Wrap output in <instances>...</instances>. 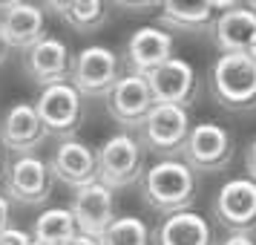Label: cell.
Returning a JSON list of instances; mask_svg holds the SVG:
<instances>
[{
	"label": "cell",
	"mask_w": 256,
	"mask_h": 245,
	"mask_svg": "<svg viewBox=\"0 0 256 245\" xmlns=\"http://www.w3.org/2000/svg\"><path fill=\"white\" fill-rule=\"evenodd\" d=\"M150 239L156 245H216L208 219L193 213V210L164 216V222L156 228Z\"/></svg>",
	"instance_id": "obj_19"
},
{
	"label": "cell",
	"mask_w": 256,
	"mask_h": 245,
	"mask_svg": "<svg viewBox=\"0 0 256 245\" xmlns=\"http://www.w3.org/2000/svg\"><path fill=\"white\" fill-rule=\"evenodd\" d=\"M38 118L46 130V136H55V139H70L78 133L84 118V98L81 93L66 84H55V87H44L40 95L35 101Z\"/></svg>",
	"instance_id": "obj_7"
},
{
	"label": "cell",
	"mask_w": 256,
	"mask_h": 245,
	"mask_svg": "<svg viewBox=\"0 0 256 245\" xmlns=\"http://www.w3.org/2000/svg\"><path fill=\"white\" fill-rule=\"evenodd\" d=\"M144 176V150H141L138 139L121 130L116 136L98 147L95 153V179L106 185L112 193L116 190H124V187H132L136 182H141Z\"/></svg>",
	"instance_id": "obj_3"
},
{
	"label": "cell",
	"mask_w": 256,
	"mask_h": 245,
	"mask_svg": "<svg viewBox=\"0 0 256 245\" xmlns=\"http://www.w3.org/2000/svg\"><path fill=\"white\" fill-rule=\"evenodd\" d=\"M147 84L156 104H173L187 110L196 95V70L182 58H170L147 75Z\"/></svg>",
	"instance_id": "obj_16"
},
{
	"label": "cell",
	"mask_w": 256,
	"mask_h": 245,
	"mask_svg": "<svg viewBox=\"0 0 256 245\" xmlns=\"http://www.w3.org/2000/svg\"><path fill=\"white\" fill-rule=\"evenodd\" d=\"M244 170H248V179L256 182V139L250 141L248 150H244Z\"/></svg>",
	"instance_id": "obj_26"
},
{
	"label": "cell",
	"mask_w": 256,
	"mask_h": 245,
	"mask_svg": "<svg viewBox=\"0 0 256 245\" xmlns=\"http://www.w3.org/2000/svg\"><path fill=\"white\" fill-rule=\"evenodd\" d=\"M256 35V12H250L248 6H236L213 21V41L219 47L222 55H244L250 41Z\"/></svg>",
	"instance_id": "obj_18"
},
{
	"label": "cell",
	"mask_w": 256,
	"mask_h": 245,
	"mask_svg": "<svg viewBox=\"0 0 256 245\" xmlns=\"http://www.w3.org/2000/svg\"><path fill=\"white\" fill-rule=\"evenodd\" d=\"M182 162L198 173H219L233 162V136L222 124H193Z\"/></svg>",
	"instance_id": "obj_8"
},
{
	"label": "cell",
	"mask_w": 256,
	"mask_h": 245,
	"mask_svg": "<svg viewBox=\"0 0 256 245\" xmlns=\"http://www.w3.org/2000/svg\"><path fill=\"white\" fill-rule=\"evenodd\" d=\"M6 58H9V47H6V41L0 38V64H3Z\"/></svg>",
	"instance_id": "obj_29"
},
{
	"label": "cell",
	"mask_w": 256,
	"mask_h": 245,
	"mask_svg": "<svg viewBox=\"0 0 256 245\" xmlns=\"http://www.w3.org/2000/svg\"><path fill=\"white\" fill-rule=\"evenodd\" d=\"M244 55L256 61V35H254V41H250V47H248V52H244Z\"/></svg>",
	"instance_id": "obj_30"
},
{
	"label": "cell",
	"mask_w": 256,
	"mask_h": 245,
	"mask_svg": "<svg viewBox=\"0 0 256 245\" xmlns=\"http://www.w3.org/2000/svg\"><path fill=\"white\" fill-rule=\"evenodd\" d=\"M210 95L230 113L256 107V61L248 55H219L210 70Z\"/></svg>",
	"instance_id": "obj_2"
},
{
	"label": "cell",
	"mask_w": 256,
	"mask_h": 245,
	"mask_svg": "<svg viewBox=\"0 0 256 245\" xmlns=\"http://www.w3.org/2000/svg\"><path fill=\"white\" fill-rule=\"evenodd\" d=\"M101 245H150V228L138 216H116L101 233Z\"/></svg>",
	"instance_id": "obj_23"
},
{
	"label": "cell",
	"mask_w": 256,
	"mask_h": 245,
	"mask_svg": "<svg viewBox=\"0 0 256 245\" xmlns=\"http://www.w3.org/2000/svg\"><path fill=\"white\" fill-rule=\"evenodd\" d=\"M46 164H49L52 179L64 182L72 190L95 182V153L84 141H75V139L60 141Z\"/></svg>",
	"instance_id": "obj_17"
},
{
	"label": "cell",
	"mask_w": 256,
	"mask_h": 245,
	"mask_svg": "<svg viewBox=\"0 0 256 245\" xmlns=\"http://www.w3.org/2000/svg\"><path fill=\"white\" fill-rule=\"evenodd\" d=\"M44 35H46V18L40 6L24 3V0L0 3V38L6 41L9 49L26 52Z\"/></svg>",
	"instance_id": "obj_12"
},
{
	"label": "cell",
	"mask_w": 256,
	"mask_h": 245,
	"mask_svg": "<svg viewBox=\"0 0 256 245\" xmlns=\"http://www.w3.org/2000/svg\"><path fill=\"white\" fill-rule=\"evenodd\" d=\"M3 173H6V164H3V144H0V179H3Z\"/></svg>",
	"instance_id": "obj_31"
},
{
	"label": "cell",
	"mask_w": 256,
	"mask_h": 245,
	"mask_svg": "<svg viewBox=\"0 0 256 245\" xmlns=\"http://www.w3.org/2000/svg\"><path fill=\"white\" fill-rule=\"evenodd\" d=\"M0 245H35V239H32V233L20 231V228H9L0 233Z\"/></svg>",
	"instance_id": "obj_24"
},
{
	"label": "cell",
	"mask_w": 256,
	"mask_h": 245,
	"mask_svg": "<svg viewBox=\"0 0 256 245\" xmlns=\"http://www.w3.org/2000/svg\"><path fill=\"white\" fill-rule=\"evenodd\" d=\"M52 173L40 156H14L3 173V196L24 208H38L49 202Z\"/></svg>",
	"instance_id": "obj_6"
},
{
	"label": "cell",
	"mask_w": 256,
	"mask_h": 245,
	"mask_svg": "<svg viewBox=\"0 0 256 245\" xmlns=\"http://www.w3.org/2000/svg\"><path fill=\"white\" fill-rule=\"evenodd\" d=\"M219 245H256V239L250 233H230L228 239H222Z\"/></svg>",
	"instance_id": "obj_27"
},
{
	"label": "cell",
	"mask_w": 256,
	"mask_h": 245,
	"mask_svg": "<svg viewBox=\"0 0 256 245\" xmlns=\"http://www.w3.org/2000/svg\"><path fill=\"white\" fill-rule=\"evenodd\" d=\"M190 136V116L184 107L156 104L138 127L141 150H150L162 159H176V153L184 150Z\"/></svg>",
	"instance_id": "obj_4"
},
{
	"label": "cell",
	"mask_w": 256,
	"mask_h": 245,
	"mask_svg": "<svg viewBox=\"0 0 256 245\" xmlns=\"http://www.w3.org/2000/svg\"><path fill=\"white\" fill-rule=\"evenodd\" d=\"M213 216L224 231L254 233L256 231V182L254 179H230L219 187L213 199Z\"/></svg>",
	"instance_id": "obj_9"
},
{
	"label": "cell",
	"mask_w": 256,
	"mask_h": 245,
	"mask_svg": "<svg viewBox=\"0 0 256 245\" xmlns=\"http://www.w3.org/2000/svg\"><path fill=\"white\" fill-rule=\"evenodd\" d=\"M9 222H12V202H9V199H6L3 193H0V233L12 228Z\"/></svg>",
	"instance_id": "obj_25"
},
{
	"label": "cell",
	"mask_w": 256,
	"mask_h": 245,
	"mask_svg": "<svg viewBox=\"0 0 256 245\" xmlns=\"http://www.w3.org/2000/svg\"><path fill=\"white\" fill-rule=\"evenodd\" d=\"M121 81V61L106 47H84L72 58L70 84L81 93V98H104Z\"/></svg>",
	"instance_id": "obj_5"
},
{
	"label": "cell",
	"mask_w": 256,
	"mask_h": 245,
	"mask_svg": "<svg viewBox=\"0 0 256 245\" xmlns=\"http://www.w3.org/2000/svg\"><path fill=\"white\" fill-rule=\"evenodd\" d=\"M141 196L164 216L182 213L196 199V176L182 159H158L141 176Z\"/></svg>",
	"instance_id": "obj_1"
},
{
	"label": "cell",
	"mask_w": 256,
	"mask_h": 245,
	"mask_svg": "<svg viewBox=\"0 0 256 245\" xmlns=\"http://www.w3.org/2000/svg\"><path fill=\"white\" fill-rule=\"evenodd\" d=\"M170 58H173V35L158 26L136 29L127 41V49H124L130 75H141V78H147L152 70H158Z\"/></svg>",
	"instance_id": "obj_15"
},
{
	"label": "cell",
	"mask_w": 256,
	"mask_h": 245,
	"mask_svg": "<svg viewBox=\"0 0 256 245\" xmlns=\"http://www.w3.org/2000/svg\"><path fill=\"white\" fill-rule=\"evenodd\" d=\"M75 233H78V228H75L70 208H49L35 219L32 239H35V245H66Z\"/></svg>",
	"instance_id": "obj_22"
},
{
	"label": "cell",
	"mask_w": 256,
	"mask_h": 245,
	"mask_svg": "<svg viewBox=\"0 0 256 245\" xmlns=\"http://www.w3.org/2000/svg\"><path fill=\"white\" fill-rule=\"evenodd\" d=\"M70 213H72V219H75L78 233L101 239V233L116 219V193L95 179L90 185L72 190Z\"/></svg>",
	"instance_id": "obj_10"
},
{
	"label": "cell",
	"mask_w": 256,
	"mask_h": 245,
	"mask_svg": "<svg viewBox=\"0 0 256 245\" xmlns=\"http://www.w3.org/2000/svg\"><path fill=\"white\" fill-rule=\"evenodd\" d=\"M152 107H156V98L150 93L147 78L141 75H121V81L106 95V113L127 130H138Z\"/></svg>",
	"instance_id": "obj_14"
},
{
	"label": "cell",
	"mask_w": 256,
	"mask_h": 245,
	"mask_svg": "<svg viewBox=\"0 0 256 245\" xmlns=\"http://www.w3.org/2000/svg\"><path fill=\"white\" fill-rule=\"evenodd\" d=\"M44 141H46V130L38 118L35 104L18 101L0 118V144L14 156H35Z\"/></svg>",
	"instance_id": "obj_13"
},
{
	"label": "cell",
	"mask_w": 256,
	"mask_h": 245,
	"mask_svg": "<svg viewBox=\"0 0 256 245\" xmlns=\"http://www.w3.org/2000/svg\"><path fill=\"white\" fill-rule=\"evenodd\" d=\"M66 245H101V242H98V239H92V236H84V233H75V236H72V239H70Z\"/></svg>",
	"instance_id": "obj_28"
},
{
	"label": "cell",
	"mask_w": 256,
	"mask_h": 245,
	"mask_svg": "<svg viewBox=\"0 0 256 245\" xmlns=\"http://www.w3.org/2000/svg\"><path fill=\"white\" fill-rule=\"evenodd\" d=\"M213 3L198 0V3H182V0H167L162 3V26L176 32H208L213 29Z\"/></svg>",
	"instance_id": "obj_20"
},
{
	"label": "cell",
	"mask_w": 256,
	"mask_h": 245,
	"mask_svg": "<svg viewBox=\"0 0 256 245\" xmlns=\"http://www.w3.org/2000/svg\"><path fill=\"white\" fill-rule=\"evenodd\" d=\"M46 9L64 18V24L72 26L78 35H92L106 24V3L101 0H52Z\"/></svg>",
	"instance_id": "obj_21"
},
{
	"label": "cell",
	"mask_w": 256,
	"mask_h": 245,
	"mask_svg": "<svg viewBox=\"0 0 256 245\" xmlns=\"http://www.w3.org/2000/svg\"><path fill=\"white\" fill-rule=\"evenodd\" d=\"M248 9H250V12H256V0H254V3H248Z\"/></svg>",
	"instance_id": "obj_32"
},
{
	"label": "cell",
	"mask_w": 256,
	"mask_h": 245,
	"mask_svg": "<svg viewBox=\"0 0 256 245\" xmlns=\"http://www.w3.org/2000/svg\"><path fill=\"white\" fill-rule=\"evenodd\" d=\"M24 72L29 81H35L40 90L44 87H55V84H66L72 72V55L70 47L60 38L44 35L35 47L24 52Z\"/></svg>",
	"instance_id": "obj_11"
}]
</instances>
